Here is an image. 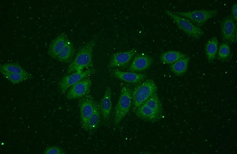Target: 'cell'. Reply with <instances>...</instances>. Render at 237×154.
I'll use <instances>...</instances> for the list:
<instances>
[{"label":"cell","instance_id":"obj_1","mask_svg":"<svg viewBox=\"0 0 237 154\" xmlns=\"http://www.w3.org/2000/svg\"><path fill=\"white\" fill-rule=\"evenodd\" d=\"M133 111L139 118L145 121L154 123L160 120L163 116V108L157 92Z\"/></svg>","mask_w":237,"mask_h":154},{"label":"cell","instance_id":"obj_2","mask_svg":"<svg viewBox=\"0 0 237 154\" xmlns=\"http://www.w3.org/2000/svg\"><path fill=\"white\" fill-rule=\"evenodd\" d=\"M96 41L95 36L80 49L69 65L67 70L68 73L75 71L82 72L84 68L92 66V53Z\"/></svg>","mask_w":237,"mask_h":154},{"label":"cell","instance_id":"obj_3","mask_svg":"<svg viewBox=\"0 0 237 154\" xmlns=\"http://www.w3.org/2000/svg\"><path fill=\"white\" fill-rule=\"evenodd\" d=\"M132 86L129 84L124 85L121 88L114 110L113 124L115 126H118L129 110L132 103Z\"/></svg>","mask_w":237,"mask_h":154},{"label":"cell","instance_id":"obj_4","mask_svg":"<svg viewBox=\"0 0 237 154\" xmlns=\"http://www.w3.org/2000/svg\"><path fill=\"white\" fill-rule=\"evenodd\" d=\"M157 91L156 85L152 79H147L136 86L132 90V94L133 111Z\"/></svg>","mask_w":237,"mask_h":154},{"label":"cell","instance_id":"obj_5","mask_svg":"<svg viewBox=\"0 0 237 154\" xmlns=\"http://www.w3.org/2000/svg\"><path fill=\"white\" fill-rule=\"evenodd\" d=\"M166 14L172 18L179 28L190 37L196 39H200L204 34V32L187 19L177 15L170 11L165 9Z\"/></svg>","mask_w":237,"mask_h":154},{"label":"cell","instance_id":"obj_6","mask_svg":"<svg viewBox=\"0 0 237 154\" xmlns=\"http://www.w3.org/2000/svg\"><path fill=\"white\" fill-rule=\"evenodd\" d=\"M174 14L188 19L198 27L203 26L209 19L218 14V10L199 9L188 12H176Z\"/></svg>","mask_w":237,"mask_h":154},{"label":"cell","instance_id":"obj_7","mask_svg":"<svg viewBox=\"0 0 237 154\" xmlns=\"http://www.w3.org/2000/svg\"><path fill=\"white\" fill-rule=\"evenodd\" d=\"M94 101L92 96L89 94L79 100L81 125L83 129L86 131L88 121L93 111Z\"/></svg>","mask_w":237,"mask_h":154},{"label":"cell","instance_id":"obj_8","mask_svg":"<svg viewBox=\"0 0 237 154\" xmlns=\"http://www.w3.org/2000/svg\"><path fill=\"white\" fill-rule=\"evenodd\" d=\"M222 36L225 43L231 44L236 41V25L232 16L228 15L222 20L221 24Z\"/></svg>","mask_w":237,"mask_h":154},{"label":"cell","instance_id":"obj_9","mask_svg":"<svg viewBox=\"0 0 237 154\" xmlns=\"http://www.w3.org/2000/svg\"><path fill=\"white\" fill-rule=\"evenodd\" d=\"M92 82L89 78L86 77L72 86L66 94L69 100L80 98L89 94Z\"/></svg>","mask_w":237,"mask_h":154},{"label":"cell","instance_id":"obj_10","mask_svg":"<svg viewBox=\"0 0 237 154\" xmlns=\"http://www.w3.org/2000/svg\"><path fill=\"white\" fill-rule=\"evenodd\" d=\"M95 71L92 68H89L82 72H76L64 77L61 80L59 86L61 93L65 94L68 89L83 79L92 74Z\"/></svg>","mask_w":237,"mask_h":154},{"label":"cell","instance_id":"obj_11","mask_svg":"<svg viewBox=\"0 0 237 154\" xmlns=\"http://www.w3.org/2000/svg\"><path fill=\"white\" fill-rule=\"evenodd\" d=\"M137 52V50L133 48L115 53L112 56L108 66L111 68L124 67L129 64Z\"/></svg>","mask_w":237,"mask_h":154},{"label":"cell","instance_id":"obj_12","mask_svg":"<svg viewBox=\"0 0 237 154\" xmlns=\"http://www.w3.org/2000/svg\"><path fill=\"white\" fill-rule=\"evenodd\" d=\"M153 61L152 58L146 54H138L134 57L128 70L132 72L144 71L149 68Z\"/></svg>","mask_w":237,"mask_h":154},{"label":"cell","instance_id":"obj_13","mask_svg":"<svg viewBox=\"0 0 237 154\" xmlns=\"http://www.w3.org/2000/svg\"><path fill=\"white\" fill-rule=\"evenodd\" d=\"M111 91L109 86L105 89L104 95L100 102V105L101 113L105 123H107L110 119L112 108L111 100Z\"/></svg>","mask_w":237,"mask_h":154},{"label":"cell","instance_id":"obj_14","mask_svg":"<svg viewBox=\"0 0 237 154\" xmlns=\"http://www.w3.org/2000/svg\"><path fill=\"white\" fill-rule=\"evenodd\" d=\"M112 73L116 78L126 82L133 84H137L142 81L146 77L144 74L122 71L117 70H114Z\"/></svg>","mask_w":237,"mask_h":154},{"label":"cell","instance_id":"obj_15","mask_svg":"<svg viewBox=\"0 0 237 154\" xmlns=\"http://www.w3.org/2000/svg\"><path fill=\"white\" fill-rule=\"evenodd\" d=\"M67 39L65 33L60 34L51 42L48 50V54L53 58L57 59Z\"/></svg>","mask_w":237,"mask_h":154},{"label":"cell","instance_id":"obj_16","mask_svg":"<svg viewBox=\"0 0 237 154\" xmlns=\"http://www.w3.org/2000/svg\"><path fill=\"white\" fill-rule=\"evenodd\" d=\"M100 105L97 102L94 101L93 112L87 125V132L89 134H93L97 128L100 121Z\"/></svg>","mask_w":237,"mask_h":154},{"label":"cell","instance_id":"obj_17","mask_svg":"<svg viewBox=\"0 0 237 154\" xmlns=\"http://www.w3.org/2000/svg\"><path fill=\"white\" fill-rule=\"evenodd\" d=\"M75 52L73 44L68 39L57 59L61 62L66 63L71 62Z\"/></svg>","mask_w":237,"mask_h":154},{"label":"cell","instance_id":"obj_18","mask_svg":"<svg viewBox=\"0 0 237 154\" xmlns=\"http://www.w3.org/2000/svg\"><path fill=\"white\" fill-rule=\"evenodd\" d=\"M190 58L186 56L171 64L170 68L171 71L178 76H183L187 71Z\"/></svg>","mask_w":237,"mask_h":154},{"label":"cell","instance_id":"obj_19","mask_svg":"<svg viewBox=\"0 0 237 154\" xmlns=\"http://www.w3.org/2000/svg\"><path fill=\"white\" fill-rule=\"evenodd\" d=\"M218 41L217 37L214 36L206 42L205 52L208 61L211 62L215 59L218 48Z\"/></svg>","mask_w":237,"mask_h":154},{"label":"cell","instance_id":"obj_20","mask_svg":"<svg viewBox=\"0 0 237 154\" xmlns=\"http://www.w3.org/2000/svg\"><path fill=\"white\" fill-rule=\"evenodd\" d=\"M186 56L185 54L179 51L170 50L162 53L161 55L160 60L164 64H171Z\"/></svg>","mask_w":237,"mask_h":154},{"label":"cell","instance_id":"obj_21","mask_svg":"<svg viewBox=\"0 0 237 154\" xmlns=\"http://www.w3.org/2000/svg\"><path fill=\"white\" fill-rule=\"evenodd\" d=\"M2 75L11 83L16 84L22 81L32 79L33 78L31 74L28 75L18 73H13L0 70Z\"/></svg>","mask_w":237,"mask_h":154},{"label":"cell","instance_id":"obj_22","mask_svg":"<svg viewBox=\"0 0 237 154\" xmlns=\"http://www.w3.org/2000/svg\"><path fill=\"white\" fill-rule=\"evenodd\" d=\"M0 70L8 72L18 73L28 75L31 74L17 63H6L1 65Z\"/></svg>","mask_w":237,"mask_h":154},{"label":"cell","instance_id":"obj_23","mask_svg":"<svg viewBox=\"0 0 237 154\" xmlns=\"http://www.w3.org/2000/svg\"><path fill=\"white\" fill-rule=\"evenodd\" d=\"M230 52V48L229 44L226 43H222L218 50L219 58L221 60L225 59L229 56Z\"/></svg>","mask_w":237,"mask_h":154},{"label":"cell","instance_id":"obj_24","mask_svg":"<svg viewBox=\"0 0 237 154\" xmlns=\"http://www.w3.org/2000/svg\"><path fill=\"white\" fill-rule=\"evenodd\" d=\"M45 154H65L66 153L62 148L57 146H50L47 147L44 151Z\"/></svg>","mask_w":237,"mask_h":154},{"label":"cell","instance_id":"obj_25","mask_svg":"<svg viewBox=\"0 0 237 154\" xmlns=\"http://www.w3.org/2000/svg\"><path fill=\"white\" fill-rule=\"evenodd\" d=\"M232 16L234 20L236 21L237 19V4L235 3L232 6L231 9Z\"/></svg>","mask_w":237,"mask_h":154}]
</instances>
